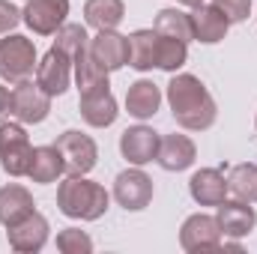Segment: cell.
Here are the masks:
<instances>
[{
	"label": "cell",
	"instance_id": "484cf974",
	"mask_svg": "<svg viewBox=\"0 0 257 254\" xmlns=\"http://www.w3.org/2000/svg\"><path fill=\"white\" fill-rule=\"evenodd\" d=\"M153 30H156L159 36L180 39V42L194 39V36H192V18H189V12H183V9H162V12L156 15Z\"/></svg>",
	"mask_w": 257,
	"mask_h": 254
},
{
	"label": "cell",
	"instance_id": "5b68a950",
	"mask_svg": "<svg viewBox=\"0 0 257 254\" xmlns=\"http://www.w3.org/2000/svg\"><path fill=\"white\" fill-rule=\"evenodd\" d=\"M63 156V168L66 174H75V177H84L96 168V159H99V147L90 135L78 132V129H69L57 138L54 144Z\"/></svg>",
	"mask_w": 257,
	"mask_h": 254
},
{
	"label": "cell",
	"instance_id": "277c9868",
	"mask_svg": "<svg viewBox=\"0 0 257 254\" xmlns=\"http://www.w3.org/2000/svg\"><path fill=\"white\" fill-rule=\"evenodd\" d=\"M30 159H33V147L24 132V123L3 120L0 123V168L9 177H27Z\"/></svg>",
	"mask_w": 257,
	"mask_h": 254
},
{
	"label": "cell",
	"instance_id": "d6986e66",
	"mask_svg": "<svg viewBox=\"0 0 257 254\" xmlns=\"http://www.w3.org/2000/svg\"><path fill=\"white\" fill-rule=\"evenodd\" d=\"M159 105H162V90H159L153 81L141 78V81L128 84V90H126L128 117H135V120H150V117L159 114Z\"/></svg>",
	"mask_w": 257,
	"mask_h": 254
},
{
	"label": "cell",
	"instance_id": "83f0119b",
	"mask_svg": "<svg viewBox=\"0 0 257 254\" xmlns=\"http://www.w3.org/2000/svg\"><path fill=\"white\" fill-rule=\"evenodd\" d=\"M87 42H90V36H87V30L81 27V24H63L60 30H57V48L66 51L69 57H75L81 48H87Z\"/></svg>",
	"mask_w": 257,
	"mask_h": 254
},
{
	"label": "cell",
	"instance_id": "4dcf8cb0",
	"mask_svg": "<svg viewBox=\"0 0 257 254\" xmlns=\"http://www.w3.org/2000/svg\"><path fill=\"white\" fill-rule=\"evenodd\" d=\"M18 21H21V12L9 0H0V36H6L9 30H15Z\"/></svg>",
	"mask_w": 257,
	"mask_h": 254
},
{
	"label": "cell",
	"instance_id": "7c38bea8",
	"mask_svg": "<svg viewBox=\"0 0 257 254\" xmlns=\"http://www.w3.org/2000/svg\"><path fill=\"white\" fill-rule=\"evenodd\" d=\"M87 48H90V57L105 72H117L128 63V36L117 30H99Z\"/></svg>",
	"mask_w": 257,
	"mask_h": 254
},
{
	"label": "cell",
	"instance_id": "f546056e",
	"mask_svg": "<svg viewBox=\"0 0 257 254\" xmlns=\"http://www.w3.org/2000/svg\"><path fill=\"white\" fill-rule=\"evenodd\" d=\"M212 6H218L230 24H239L251 15V0H212Z\"/></svg>",
	"mask_w": 257,
	"mask_h": 254
},
{
	"label": "cell",
	"instance_id": "f1b7e54d",
	"mask_svg": "<svg viewBox=\"0 0 257 254\" xmlns=\"http://www.w3.org/2000/svg\"><path fill=\"white\" fill-rule=\"evenodd\" d=\"M57 248L63 254H90L93 251V239L78 227H66V230L57 233Z\"/></svg>",
	"mask_w": 257,
	"mask_h": 254
},
{
	"label": "cell",
	"instance_id": "4fadbf2b",
	"mask_svg": "<svg viewBox=\"0 0 257 254\" xmlns=\"http://www.w3.org/2000/svg\"><path fill=\"white\" fill-rule=\"evenodd\" d=\"M159 132H153L150 126H132L120 135V153L128 165L141 168V165H150L156 156H159Z\"/></svg>",
	"mask_w": 257,
	"mask_h": 254
},
{
	"label": "cell",
	"instance_id": "603a6c76",
	"mask_svg": "<svg viewBox=\"0 0 257 254\" xmlns=\"http://www.w3.org/2000/svg\"><path fill=\"white\" fill-rule=\"evenodd\" d=\"M126 15L123 0H87L84 3V21L93 30H117Z\"/></svg>",
	"mask_w": 257,
	"mask_h": 254
},
{
	"label": "cell",
	"instance_id": "9a60e30c",
	"mask_svg": "<svg viewBox=\"0 0 257 254\" xmlns=\"http://www.w3.org/2000/svg\"><path fill=\"white\" fill-rule=\"evenodd\" d=\"M189 18H192V36L197 42H203V45L221 42V39L227 36V30H230V21H227L224 12H221L218 6H212V3L194 6L192 12H189Z\"/></svg>",
	"mask_w": 257,
	"mask_h": 254
},
{
	"label": "cell",
	"instance_id": "9c48e42d",
	"mask_svg": "<svg viewBox=\"0 0 257 254\" xmlns=\"http://www.w3.org/2000/svg\"><path fill=\"white\" fill-rule=\"evenodd\" d=\"M66 15H69V0H27L21 21L36 36H54L66 24Z\"/></svg>",
	"mask_w": 257,
	"mask_h": 254
},
{
	"label": "cell",
	"instance_id": "7402d4cb",
	"mask_svg": "<svg viewBox=\"0 0 257 254\" xmlns=\"http://www.w3.org/2000/svg\"><path fill=\"white\" fill-rule=\"evenodd\" d=\"M90 45V42H87ZM72 72H75V84H78V93H93V90H105L111 87L108 84V75L102 66L90 57V48H81L75 57H72Z\"/></svg>",
	"mask_w": 257,
	"mask_h": 254
},
{
	"label": "cell",
	"instance_id": "44dd1931",
	"mask_svg": "<svg viewBox=\"0 0 257 254\" xmlns=\"http://www.w3.org/2000/svg\"><path fill=\"white\" fill-rule=\"evenodd\" d=\"M63 156L60 150L51 144V147H33V159H30V168H27V177L30 183H39V186H48V183H57V177L63 174Z\"/></svg>",
	"mask_w": 257,
	"mask_h": 254
},
{
	"label": "cell",
	"instance_id": "ffe728a7",
	"mask_svg": "<svg viewBox=\"0 0 257 254\" xmlns=\"http://www.w3.org/2000/svg\"><path fill=\"white\" fill-rule=\"evenodd\" d=\"M33 209H36L33 194L24 189V186L9 183V186H3V189H0V224H3V227L18 224V221H21V218H27Z\"/></svg>",
	"mask_w": 257,
	"mask_h": 254
},
{
	"label": "cell",
	"instance_id": "8992f818",
	"mask_svg": "<svg viewBox=\"0 0 257 254\" xmlns=\"http://www.w3.org/2000/svg\"><path fill=\"white\" fill-rule=\"evenodd\" d=\"M51 114V96L33 84V81H18L12 87V117L24 126H36Z\"/></svg>",
	"mask_w": 257,
	"mask_h": 254
},
{
	"label": "cell",
	"instance_id": "cb8c5ba5",
	"mask_svg": "<svg viewBox=\"0 0 257 254\" xmlns=\"http://www.w3.org/2000/svg\"><path fill=\"white\" fill-rule=\"evenodd\" d=\"M156 51H159V33L156 30H135L128 36V66L138 72L156 69Z\"/></svg>",
	"mask_w": 257,
	"mask_h": 254
},
{
	"label": "cell",
	"instance_id": "3957f363",
	"mask_svg": "<svg viewBox=\"0 0 257 254\" xmlns=\"http://www.w3.org/2000/svg\"><path fill=\"white\" fill-rule=\"evenodd\" d=\"M36 45L33 39L21 36V33H6V39H0V78L9 84L27 81L36 72Z\"/></svg>",
	"mask_w": 257,
	"mask_h": 254
},
{
	"label": "cell",
	"instance_id": "4316f807",
	"mask_svg": "<svg viewBox=\"0 0 257 254\" xmlns=\"http://www.w3.org/2000/svg\"><path fill=\"white\" fill-rule=\"evenodd\" d=\"M189 60V42H180V39H168V36H159V51H156V69H165V72H177L183 69Z\"/></svg>",
	"mask_w": 257,
	"mask_h": 254
},
{
	"label": "cell",
	"instance_id": "30bf717a",
	"mask_svg": "<svg viewBox=\"0 0 257 254\" xmlns=\"http://www.w3.org/2000/svg\"><path fill=\"white\" fill-rule=\"evenodd\" d=\"M114 200L126 212L147 209L150 200H153V180L141 168H128L123 174H117V180H114Z\"/></svg>",
	"mask_w": 257,
	"mask_h": 254
},
{
	"label": "cell",
	"instance_id": "1f68e13d",
	"mask_svg": "<svg viewBox=\"0 0 257 254\" xmlns=\"http://www.w3.org/2000/svg\"><path fill=\"white\" fill-rule=\"evenodd\" d=\"M12 117V90L0 84V123Z\"/></svg>",
	"mask_w": 257,
	"mask_h": 254
},
{
	"label": "cell",
	"instance_id": "ac0fdd59",
	"mask_svg": "<svg viewBox=\"0 0 257 254\" xmlns=\"http://www.w3.org/2000/svg\"><path fill=\"white\" fill-rule=\"evenodd\" d=\"M189 194L200 206H218L227 197V180L218 168H200L189 180Z\"/></svg>",
	"mask_w": 257,
	"mask_h": 254
},
{
	"label": "cell",
	"instance_id": "7a4b0ae2",
	"mask_svg": "<svg viewBox=\"0 0 257 254\" xmlns=\"http://www.w3.org/2000/svg\"><path fill=\"white\" fill-rule=\"evenodd\" d=\"M108 203H111V197L99 183L75 177V174H69V180H63L57 189V206L66 218L96 221L108 212Z\"/></svg>",
	"mask_w": 257,
	"mask_h": 254
},
{
	"label": "cell",
	"instance_id": "8fae6325",
	"mask_svg": "<svg viewBox=\"0 0 257 254\" xmlns=\"http://www.w3.org/2000/svg\"><path fill=\"white\" fill-rule=\"evenodd\" d=\"M36 84L54 99V96H63L72 84V57L60 51L57 45H51V51L39 60L36 66Z\"/></svg>",
	"mask_w": 257,
	"mask_h": 254
},
{
	"label": "cell",
	"instance_id": "5bb4252c",
	"mask_svg": "<svg viewBox=\"0 0 257 254\" xmlns=\"http://www.w3.org/2000/svg\"><path fill=\"white\" fill-rule=\"evenodd\" d=\"M215 218H218L221 233L230 236V239L248 236V233L254 230V224H257V212H254L251 203H245V200H227V197L218 203Z\"/></svg>",
	"mask_w": 257,
	"mask_h": 254
},
{
	"label": "cell",
	"instance_id": "d4e9b609",
	"mask_svg": "<svg viewBox=\"0 0 257 254\" xmlns=\"http://www.w3.org/2000/svg\"><path fill=\"white\" fill-rule=\"evenodd\" d=\"M227 191L236 197V200H245V203H254L257 200V165H233L227 168Z\"/></svg>",
	"mask_w": 257,
	"mask_h": 254
},
{
	"label": "cell",
	"instance_id": "ba28073f",
	"mask_svg": "<svg viewBox=\"0 0 257 254\" xmlns=\"http://www.w3.org/2000/svg\"><path fill=\"white\" fill-rule=\"evenodd\" d=\"M48 233H51L48 218L33 209V212H30L27 218H21L18 224L6 227V242H9L12 251H18V254H36V251L45 248Z\"/></svg>",
	"mask_w": 257,
	"mask_h": 254
},
{
	"label": "cell",
	"instance_id": "e0dca14e",
	"mask_svg": "<svg viewBox=\"0 0 257 254\" xmlns=\"http://www.w3.org/2000/svg\"><path fill=\"white\" fill-rule=\"evenodd\" d=\"M194 159H197V147H194V141L189 135H168V138H162L156 162L165 171H171V174L189 171L194 165Z\"/></svg>",
	"mask_w": 257,
	"mask_h": 254
},
{
	"label": "cell",
	"instance_id": "2e32d148",
	"mask_svg": "<svg viewBox=\"0 0 257 254\" xmlns=\"http://www.w3.org/2000/svg\"><path fill=\"white\" fill-rule=\"evenodd\" d=\"M78 111H81V120L93 129H108L117 120V99L111 96V87L105 90H93V93H81L78 99Z\"/></svg>",
	"mask_w": 257,
	"mask_h": 254
},
{
	"label": "cell",
	"instance_id": "d6a6232c",
	"mask_svg": "<svg viewBox=\"0 0 257 254\" xmlns=\"http://www.w3.org/2000/svg\"><path fill=\"white\" fill-rule=\"evenodd\" d=\"M180 3H183V6H192V9H194V6H200L203 0H180Z\"/></svg>",
	"mask_w": 257,
	"mask_h": 254
},
{
	"label": "cell",
	"instance_id": "6da1fadb",
	"mask_svg": "<svg viewBox=\"0 0 257 254\" xmlns=\"http://www.w3.org/2000/svg\"><path fill=\"white\" fill-rule=\"evenodd\" d=\"M168 105H171L174 120L189 132H206L218 117L215 99L209 96L203 81L194 75H186V72L183 75L174 72V78L168 84Z\"/></svg>",
	"mask_w": 257,
	"mask_h": 254
},
{
	"label": "cell",
	"instance_id": "52a82bcc",
	"mask_svg": "<svg viewBox=\"0 0 257 254\" xmlns=\"http://www.w3.org/2000/svg\"><path fill=\"white\" fill-rule=\"evenodd\" d=\"M221 227H218V218L215 215H206V212H194L183 221L180 227V245L183 251H212V248H221Z\"/></svg>",
	"mask_w": 257,
	"mask_h": 254
}]
</instances>
